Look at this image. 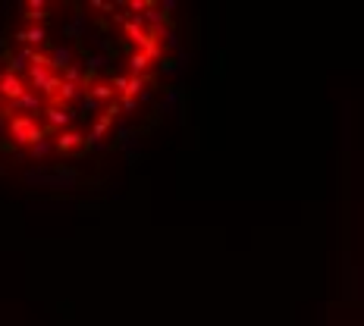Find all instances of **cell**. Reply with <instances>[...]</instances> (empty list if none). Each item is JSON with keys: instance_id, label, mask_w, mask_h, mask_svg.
I'll return each mask as SVG.
<instances>
[{"instance_id": "cell-1", "label": "cell", "mask_w": 364, "mask_h": 326, "mask_svg": "<svg viewBox=\"0 0 364 326\" xmlns=\"http://www.w3.org/2000/svg\"><path fill=\"white\" fill-rule=\"evenodd\" d=\"M157 0H26L0 38V148L38 166L107 154L154 113L176 66Z\"/></svg>"}]
</instances>
